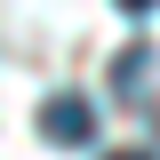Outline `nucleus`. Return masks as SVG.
<instances>
[{
	"instance_id": "20e7f679",
	"label": "nucleus",
	"mask_w": 160,
	"mask_h": 160,
	"mask_svg": "<svg viewBox=\"0 0 160 160\" xmlns=\"http://www.w3.org/2000/svg\"><path fill=\"white\" fill-rule=\"evenodd\" d=\"M104 160H144V152H104Z\"/></svg>"
},
{
	"instance_id": "7ed1b4c3",
	"label": "nucleus",
	"mask_w": 160,
	"mask_h": 160,
	"mask_svg": "<svg viewBox=\"0 0 160 160\" xmlns=\"http://www.w3.org/2000/svg\"><path fill=\"white\" fill-rule=\"evenodd\" d=\"M120 8H128V16H152V8H160V0H120Z\"/></svg>"
},
{
	"instance_id": "f257e3e1",
	"label": "nucleus",
	"mask_w": 160,
	"mask_h": 160,
	"mask_svg": "<svg viewBox=\"0 0 160 160\" xmlns=\"http://www.w3.org/2000/svg\"><path fill=\"white\" fill-rule=\"evenodd\" d=\"M40 136L64 144V152H80V144L96 136V112H88L80 96H48V104H40Z\"/></svg>"
},
{
	"instance_id": "f03ea898",
	"label": "nucleus",
	"mask_w": 160,
	"mask_h": 160,
	"mask_svg": "<svg viewBox=\"0 0 160 160\" xmlns=\"http://www.w3.org/2000/svg\"><path fill=\"white\" fill-rule=\"evenodd\" d=\"M144 72H152V56H144V48H128V56H120V72H112V88H120V96H144Z\"/></svg>"
}]
</instances>
